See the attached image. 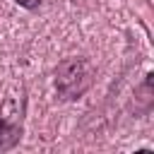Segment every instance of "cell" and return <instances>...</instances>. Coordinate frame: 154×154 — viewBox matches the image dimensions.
<instances>
[{"mask_svg":"<svg viewBox=\"0 0 154 154\" xmlns=\"http://www.w3.org/2000/svg\"><path fill=\"white\" fill-rule=\"evenodd\" d=\"M19 7H24V10H34V7H38L41 5V0H14Z\"/></svg>","mask_w":154,"mask_h":154,"instance_id":"3","label":"cell"},{"mask_svg":"<svg viewBox=\"0 0 154 154\" xmlns=\"http://www.w3.org/2000/svg\"><path fill=\"white\" fill-rule=\"evenodd\" d=\"M22 137V111L12 101L0 108V152L12 149Z\"/></svg>","mask_w":154,"mask_h":154,"instance_id":"2","label":"cell"},{"mask_svg":"<svg viewBox=\"0 0 154 154\" xmlns=\"http://www.w3.org/2000/svg\"><path fill=\"white\" fill-rule=\"evenodd\" d=\"M94 79V70L82 58L63 60L55 70V87L63 99H79Z\"/></svg>","mask_w":154,"mask_h":154,"instance_id":"1","label":"cell"}]
</instances>
